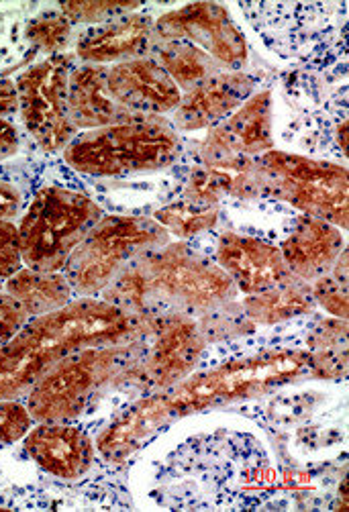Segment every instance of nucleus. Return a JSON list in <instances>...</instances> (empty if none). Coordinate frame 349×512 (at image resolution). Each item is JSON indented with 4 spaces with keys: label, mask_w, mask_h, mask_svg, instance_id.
Listing matches in <instances>:
<instances>
[{
    "label": "nucleus",
    "mask_w": 349,
    "mask_h": 512,
    "mask_svg": "<svg viewBox=\"0 0 349 512\" xmlns=\"http://www.w3.org/2000/svg\"><path fill=\"white\" fill-rule=\"evenodd\" d=\"M337 143L343 149V156H345L347 153V121L345 119L337 125Z\"/></svg>",
    "instance_id": "nucleus-37"
},
{
    "label": "nucleus",
    "mask_w": 349,
    "mask_h": 512,
    "mask_svg": "<svg viewBox=\"0 0 349 512\" xmlns=\"http://www.w3.org/2000/svg\"><path fill=\"white\" fill-rule=\"evenodd\" d=\"M147 337L141 341L86 347L49 370L27 394L35 423H70L109 388L127 384L141 362Z\"/></svg>",
    "instance_id": "nucleus-3"
},
{
    "label": "nucleus",
    "mask_w": 349,
    "mask_h": 512,
    "mask_svg": "<svg viewBox=\"0 0 349 512\" xmlns=\"http://www.w3.org/2000/svg\"><path fill=\"white\" fill-rule=\"evenodd\" d=\"M254 92L256 80L252 76L241 70L219 72L182 94L170 123L184 133L211 129L231 117Z\"/></svg>",
    "instance_id": "nucleus-16"
},
{
    "label": "nucleus",
    "mask_w": 349,
    "mask_h": 512,
    "mask_svg": "<svg viewBox=\"0 0 349 512\" xmlns=\"http://www.w3.org/2000/svg\"><path fill=\"white\" fill-rule=\"evenodd\" d=\"M207 347L198 321L184 313L149 317L147 345L127 384L147 392L168 390L186 380Z\"/></svg>",
    "instance_id": "nucleus-10"
},
{
    "label": "nucleus",
    "mask_w": 349,
    "mask_h": 512,
    "mask_svg": "<svg viewBox=\"0 0 349 512\" xmlns=\"http://www.w3.org/2000/svg\"><path fill=\"white\" fill-rule=\"evenodd\" d=\"M154 219L170 233L180 239H190L211 231L219 221V207H201L190 200L172 202L160 209Z\"/></svg>",
    "instance_id": "nucleus-26"
},
{
    "label": "nucleus",
    "mask_w": 349,
    "mask_h": 512,
    "mask_svg": "<svg viewBox=\"0 0 349 512\" xmlns=\"http://www.w3.org/2000/svg\"><path fill=\"white\" fill-rule=\"evenodd\" d=\"M103 217V209L82 192L64 186L41 188L17 225L25 268L62 272L74 249Z\"/></svg>",
    "instance_id": "nucleus-6"
},
{
    "label": "nucleus",
    "mask_w": 349,
    "mask_h": 512,
    "mask_svg": "<svg viewBox=\"0 0 349 512\" xmlns=\"http://www.w3.org/2000/svg\"><path fill=\"white\" fill-rule=\"evenodd\" d=\"M311 292L317 306H323L335 319L347 321V282L325 274L319 280L311 282Z\"/></svg>",
    "instance_id": "nucleus-30"
},
{
    "label": "nucleus",
    "mask_w": 349,
    "mask_h": 512,
    "mask_svg": "<svg viewBox=\"0 0 349 512\" xmlns=\"http://www.w3.org/2000/svg\"><path fill=\"white\" fill-rule=\"evenodd\" d=\"M154 27L160 41H188L225 72H239L247 64V41L223 5H186L160 15Z\"/></svg>",
    "instance_id": "nucleus-11"
},
{
    "label": "nucleus",
    "mask_w": 349,
    "mask_h": 512,
    "mask_svg": "<svg viewBox=\"0 0 349 512\" xmlns=\"http://www.w3.org/2000/svg\"><path fill=\"white\" fill-rule=\"evenodd\" d=\"M170 243V233L149 217L111 215L98 221L68 258L62 274L74 294L96 298L139 255Z\"/></svg>",
    "instance_id": "nucleus-8"
},
{
    "label": "nucleus",
    "mask_w": 349,
    "mask_h": 512,
    "mask_svg": "<svg viewBox=\"0 0 349 512\" xmlns=\"http://www.w3.org/2000/svg\"><path fill=\"white\" fill-rule=\"evenodd\" d=\"M23 268L19 227L13 221H0V282L5 284Z\"/></svg>",
    "instance_id": "nucleus-31"
},
{
    "label": "nucleus",
    "mask_w": 349,
    "mask_h": 512,
    "mask_svg": "<svg viewBox=\"0 0 349 512\" xmlns=\"http://www.w3.org/2000/svg\"><path fill=\"white\" fill-rule=\"evenodd\" d=\"M154 19L131 13L103 25L88 27L74 45V56L82 64L115 66L131 60L152 58L158 43Z\"/></svg>",
    "instance_id": "nucleus-14"
},
{
    "label": "nucleus",
    "mask_w": 349,
    "mask_h": 512,
    "mask_svg": "<svg viewBox=\"0 0 349 512\" xmlns=\"http://www.w3.org/2000/svg\"><path fill=\"white\" fill-rule=\"evenodd\" d=\"M147 333L149 317L98 298H78L60 311L33 317L0 347V400L27 396L49 370L80 349L141 341Z\"/></svg>",
    "instance_id": "nucleus-1"
},
{
    "label": "nucleus",
    "mask_w": 349,
    "mask_h": 512,
    "mask_svg": "<svg viewBox=\"0 0 349 512\" xmlns=\"http://www.w3.org/2000/svg\"><path fill=\"white\" fill-rule=\"evenodd\" d=\"M107 66H76L68 80V113L78 131L103 129L141 119L111 96Z\"/></svg>",
    "instance_id": "nucleus-19"
},
{
    "label": "nucleus",
    "mask_w": 349,
    "mask_h": 512,
    "mask_svg": "<svg viewBox=\"0 0 349 512\" xmlns=\"http://www.w3.org/2000/svg\"><path fill=\"white\" fill-rule=\"evenodd\" d=\"M74 25L68 21V17L60 11V5L45 7L39 13H35L27 25H25V39L37 54L60 56L66 54V49L72 43Z\"/></svg>",
    "instance_id": "nucleus-25"
},
{
    "label": "nucleus",
    "mask_w": 349,
    "mask_h": 512,
    "mask_svg": "<svg viewBox=\"0 0 349 512\" xmlns=\"http://www.w3.org/2000/svg\"><path fill=\"white\" fill-rule=\"evenodd\" d=\"M311 360V349L264 351L239 357L203 374H190L180 384L158 394L172 423L207 408L264 396L298 378L311 376Z\"/></svg>",
    "instance_id": "nucleus-4"
},
{
    "label": "nucleus",
    "mask_w": 349,
    "mask_h": 512,
    "mask_svg": "<svg viewBox=\"0 0 349 512\" xmlns=\"http://www.w3.org/2000/svg\"><path fill=\"white\" fill-rule=\"evenodd\" d=\"M74 68L76 56L66 51L33 64L15 80L21 121L45 153L64 151L78 135L68 113V80Z\"/></svg>",
    "instance_id": "nucleus-9"
},
{
    "label": "nucleus",
    "mask_w": 349,
    "mask_h": 512,
    "mask_svg": "<svg viewBox=\"0 0 349 512\" xmlns=\"http://www.w3.org/2000/svg\"><path fill=\"white\" fill-rule=\"evenodd\" d=\"M25 451L47 474L62 480L82 478L94 464V443L68 423H37L25 435Z\"/></svg>",
    "instance_id": "nucleus-17"
},
{
    "label": "nucleus",
    "mask_w": 349,
    "mask_h": 512,
    "mask_svg": "<svg viewBox=\"0 0 349 512\" xmlns=\"http://www.w3.org/2000/svg\"><path fill=\"white\" fill-rule=\"evenodd\" d=\"M182 153V141L164 117H141L129 123L78 133L62 151L66 164L94 178H123L160 172Z\"/></svg>",
    "instance_id": "nucleus-5"
},
{
    "label": "nucleus",
    "mask_w": 349,
    "mask_h": 512,
    "mask_svg": "<svg viewBox=\"0 0 349 512\" xmlns=\"http://www.w3.org/2000/svg\"><path fill=\"white\" fill-rule=\"evenodd\" d=\"M111 96L139 117H164L178 109L182 92L154 58H141L109 66Z\"/></svg>",
    "instance_id": "nucleus-15"
},
{
    "label": "nucleus",
    "mask_w": 349,
    "mask_h": 512,
    "mask_svg": "<svg viewBox=\"0 0 349 512\" xmlns=\"http://www.w3.org/2000/svg\"><path fill=\"white\" fill-rule=\"evenodd\" d=\"M5 292L17 298L29 317H41L64 309L74 290L62 272H37L23 268L5 282Z\"/></svg>",
    "instance_id": "nucleus-22"
},
{
    "label": "nucleus",
    "mask_w": 349,
    "mask_h": 512,
    "mask_svg": "<svg viewBox=\"0 0 349 512\" xmlns=\"http://www.w3.org/2000/svg\"><path fill=\"white\" fill-rule=\"evenodd\" d=\"M315 298L311 284L294 280L286 286H278L260 294L243 298L241 309L254 325H276L315 311Z\"/></svg>",
    "instance_id": "nucleus-23"
},
{
    "label": "nucleus",
    "mask_w": 349,
    "mask_h": 512,
    "mask_svg": "<svg viewBox=\"0 0 349 512\" xmlns=\"http://www.w3.org/2000/svg\"><path fill=\"white\" fill-rule=\"evenodd\" d=\"M347 321L343 319H325L321 321L309 337L311 351L327 349H347Z\"/></svg>",
    "instance_id": "nucleus-33"
},
{
    "label": "nucleus",
    "mask_w": 349,
    "mask_h": 512,
    "mask_svg": "<svg viewBox=\"0 0 349 512\" xmlns=\"http://www.w3.org/2000/svg\"><path fill=\"white\" fill-rule=\"evenodd\" d=\"M29 319V313L17 298L0 292V347L9 343L29 323Z\"/></svg>",
    "instance_id": "nucleus-32"
},
{
    "label": "nucleus",
    "mask_w": 349,
    "mask_h": 512,
    "mask_svg": "<svg viewBox=\"0 0 349 512\" xmlns=\"http://www.w3.org/2000/svg\"><path fill=\"white\" fill-rule=\"evenodd\" d=\"M343 249L341 229L307 215L298 217L292 233L280 245L288 270L307 284L329 274Z\"/></svg>",
    "instance_id": "nucleus-18"
},
{
    "label": "nucleus",
    "mask_w": 349,
    "mask_h": 512,
    "mask_svg": "<svg viewBox=\"0 0 349 512\" xmlns=\"http://www.w3.org/2000/svg\"><path fill=\"white\" fill-rule=\"evenodd\" d=\"M19 113L17 84L9 78H0V119H9Z\"/></svg>",
    "instance_id": "nucleus-35"
},
{
    "label": "nucleus",
    "mask_w": 349,
    "mask_h": 512,
    "mask_svg": "<svg viewBox=\"0 0 349 512\" xmlns=\"http://www.w3.org/2000/svg\"><path fill=\"white\" fill-rule=\"evenodd\" d=\"M25 213V196L13 182L0 180V221H13Z\"/></svg>",
    "instance_id": "nucleus-34"
},
{
    "label": "nucleus",
    "mask_w": 349,
    "mask_h": 512,
    "mask_svg": "<svg viewBox=\"0 0 349 512\" xmlns=\"http://www.w3.org/2000/svg\"><path fill=\"white\" fill-rule=\"evenodd\" d=\"M274 149L272 92H254L225 121L209 129L201 145L203 164H221L235 158H258Z\"/></svg>",
    "instance_id": "nucleus-12"
},
{
    "label": "nucleus",
    "mask_w": 349,
    "mask_h": 512,
    "mask_svg": "<svg viewBox=\"0 0 349 512\" xmlns=\"http://www.w3.org/2000/svg\"><path fill=\"white\" fill-rule=\"evenodd\" d=\"M152 58L166 70L180 92H188L207 78L225 72L203 49L188 41H160L156 43Z\"/></svg>",
    "instance_id": "nucleus-24"
},
{
    "label": "nucleus",
    "mask_w": 349,
    "mask_h": 512,
    "mask_svg": "<svg viewBox=\"0 0 349 512\" xmlns=\"http://www.w3.org/2000/svg\"><path fill=\"white\" fill-rule=\"evenodd\" d=\"M262 198L254 158H235L221 164L196 166L186 182L184 198L201 207H219L223 198Z\"/></svg>",
    "instance_id": "nucleus-21"
},
{
    "label": "nucleus",
    "mask_w": 349,
    "mask_h": 512,
    "mask_svg": "<svg viewBox=\"0 0 349 512\" xmlns=\"http://www.w3.org/2000/svg\"><path fill=\"white\" fill-rule=\"evenodd\" d=\"M141 9L139 3H117V0H70L62 3L60 11L68 17L72 25H103L113 19L137 13Z\"/></svg>",
    "instance_id": "nucleus-27"
},
{
    "label": "nucleus",
    "mask_w": 349,
    "mask_h": 512,
    "mask_svg": "<svg viewBox=\"0 0 349 512\" xmlns=\"http://www.w3.org/2000/svg\"><path fill=\"white\" fill-rule=\"evenodd\" d=\"M168 425L170 421L166 417L160 394L152 392L125 408L117 419H113L105 431L98 435L94 447L107 462L119 464L133 451H137L149 437H154Z\"/></svg>",
    "instance_id": "nucleus-20"
},
{
    "label": "nucleus",
    "mask_w": 349,
    "mask_h": 512,
    "mask_svg": "<svg viewBox=\"0 0 349 512\" xmlns=\"http://www.w3.org/2000/svg\"><path fill=\"white\" fill-rule=\"evenodd\" d=\"M5 290V284L3 282H0V292H3Z\"/></svg>",
    "instance_id": "nucleus-39"
},
{
    "label": "nucleus",
    "mask_w": 349,
    "mask_h": 512,
    "mask_svg": "<svg viewBox=\"0 0 349 512\" xmlns=\"http://www.w3.org/2000/svg\"><path fill=\"white\" fill-rule=\"evenodd\" d=\"M260 196L274 198L290 207L347 231V168L270 149L254 158Z\"/></svg>",
    "instance_id": "nucleus-7"
},
{
    "label": "nucleus",
    "mask_w": 349,
    "mask_h": 512,
    "mask_svg": "<svg viewBox=\"0 0 349 512\" xmlns=\"http://www.w3.org/2000/svg\"><path fill=\"white\" fill-rule=\"evenodd\" d=\"M137 276L143 317L184 313L201 319L221 306L237 302L233 280L205 255L186 243H168L139 255L129 264Z\"/></svg>",
    "instance_id": "nucleus-2"
},
{
    "label": "nucleus",
    "mask_w": 349,
    "mask_h": 512,
    "mask_svg": "<svg viewBox=\"0 0 349 512\" xmlns=\"http://www.w3.org/2000/svg\"><path fill=\"white\" fill-rule=\"evenodd\" d=\"M33 417L19 398L0 400V443H17L33 429Z\"/></svg>",
    "instance_id": "nucleus-29"
},
{
    "label": "nucleus",
    "mask_w": 349,
    "mask_h": 512,
    "mask_svg": "<svg viewBox=\"0 0 349 512\" xmlns=\"http://www.w3.org/2000/svg\"><path fill=\"white\" fill-rule=\"evenodd\" d=\"M196 321H198V327H201L207 343L247 335L256 329V325L249 321L247 315L243 313L241 302H231L227 306H221V309H217L201 319H196Z\"/></svg>",
    "instance_id": "nucleus-28"
},
{
    "label": "nucleus",
    "mask_w": 349,
    "mask_h": 512,
    "mask_svg": "<svg viewBox=\"0 0 349 512\" xmlns=\"http://www.w3.org/2000/svg\"><path fill=\"white\" fill-rule=\"evenodd\" d=\"M19 133L13 123L0 119V162L13 158L19 151Z\"/></svg>",
    "instance_id": "nucleus-36"
},
{
    "label": "nucleus",
    "mask_w": 349,
    "mask_h": 512,
    "mask_svg": "<svg viewBox=\"0 0 349 512\" xmlns=\"http://www.w3.org/2000/svg\"><path fill=\"white\" fill-rule=\"evenodd\" d=\"M347 480H343V484H341V488H339V510L343 508H347Z\"/></svg>",
    "instance_id": "nucleus-38"
},
{
    "label": "nucleus",
    "mask_w": 349,
    "mask_h": 512,
    "mask_svg": "<svg viewBox=\"0 0 349 512\" xmlns=\"http://www.w3.org/2000/svg\"><path fill=\"white\" fill-rule=\"evenodd\" d=\"M217 264L245 296L260 294L298 280L286 266L280 247L237 233H223Z\"/></svg>",
    "instance_id": "nucleus-13"
}]
</instances>
